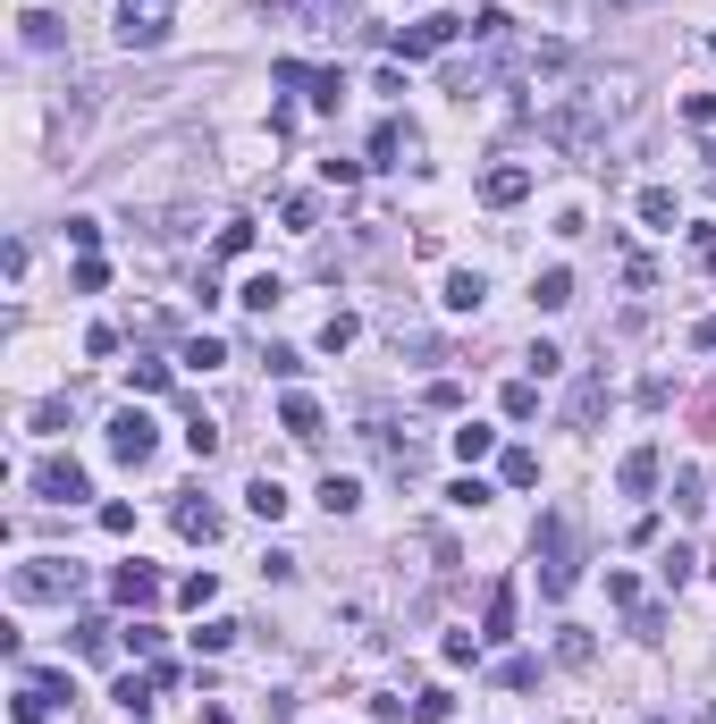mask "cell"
<instances>
[{"label": "cell", "mask_w": 716, "mask_h": 724, "mask_svg": "<svg viewBox=\"0 0 716 724\" xmlns=\"http://www.w3.org/2000/svg\"><path fill=\"white\" fill-rule=\"evenodd\" d=\"M691 346H700V354H716V312L700 320V329H691Z\"/></svg>", "instance_id": "54"}, {"label": "cell", "mask_w": 716, "mask_h": 724, "mask_svg": "<svg viewBox=\"0 0 716 724\" xmlns=\"http://www.w3.org/2000/svg\"><path fill=\"white\" fill-rule=\"evenodd\" d=\"M607 599H616L624 615H632V606H641V581H632V573H607Z\"/></svg>", "instance_id": "51"}, {"label": "cell", "mask_w": 716, "mask_h": 724, "mask_svg": "<svg viewBox=\"0 0 716 724\" xmlns=\"http://www.w3.org/2000/svg\"><path fill=\"white\" fill-rule=\"evenodd\" d=\"M9 590H17V606H67L85 590V565L76 556H26V565L9 573Z\"/></svg>", "instance_id": "2"}, {"label": "cell", "mask_w": 716, "mask_h": 724, "mask_svg": "<svg viewBox=\"0 0 716 724\" xmlns=\"http://www.w3.org/2000/svg\"><path fill=\"white\" fill-rule=\"evenodd\" d=\"M355 338H362V320H355V312H329V320H321V354H346Z\"/></svg>", "instance_id": "29"}, {"label": "cell", "mask_w": 716, "mask_h": 724, "mask_svg": "<svg viewBox=\"0 0 716 724\" xmlns=\"http://www.w3.org/2000/svg\"><path fill=\"white\" fill-rule=\"evenodd\" d=\"M119 640H127L135 658H161V624H127V631H119Z\"/></svg>", "instance_id": "48"}, {"label": "cell", "mask_w": 716, "mask_h": 724, "mask_svg": "<svg viewBox=\"0 0 716 724\" xmlns=\"http://www.w3.org/2000/svg\"><path fill=\"white\" fill-rule=\"evenodd\" d=\"M607 396H616V388H607V371H582L573 388H565V430H590V421L607 413Z\"/></svg>", "instance_id": "9"}, {"label": "cell", "mask_w": 716, "mask_h": 724, "mask_svg": "<svg viewBox=\"0 0 716 724\" xmlns=\"http://www.w3.org/2000/svg\"><path fill=\"white\" fill-rule=\"evenodd\" d=\"M481 455H497V430L464 421V430H456V464H481Z\"/></svg>", "instance_id": "28"}, {"label": "cell", "mask_w": 716, "mask_h": 724, "mask_svg": "<svg viewBox=\"0 0 716 724\" xmlns=\"http://www.w3.org/2000/svg\"><path fill=\"white\" fill-rule=\"evenodd\" d=\"M666 498H675V514H700V473L675 464V489H666Z\"/></svg>", "instance_id": "39"}, {"label": "cell", "mask_w": 716, "mask_h": 724, "mask_svg": "<svg viewBox=\"0 0 716 724\" xmlns=\"http://www.w3.org/2000/svg\"><path fill=\"white\" fill-rule=\"evenodd\" d=\"M700 160H708V169H700V186H708V194H716V144H708V152H700Z\"/></svg>", "instance_id": "55"}, {"label": "cell", "mask_w": 716, "mask_h": 724, "mask_svg": "<svg viewBox=\"0 0 716 724\" xmlns=\"http://www.w3.org/2000/svg\"><path fill=\"white\" fill-rule=\"evenodd\" d=\"M34 498L42 505H76V498H94V480H85L76 455H42V464H34Z\"/></svg>", "instance_id": "5"}, {"label": "cell", "mask_w": 716, "mask_h": 724, "mask_svg": "<svg viewBox=\"0 0 716 724\" xmlns=\"http://www.w3.org/2000/svg\"><path fill=\"white\" fill-rule=\"evenodd\" d=\"M650 724H666V716H650Z\"/></svg>", "instance_id": "56"}, {"label": "cell", "mask_w": 716, "mask_h": 724, "mask_svg": "<svg viewBox=\"0 0 716 724\" xmlns=\"http://www.w3.org/2000/svg\"><path fill=\"white\" fill-rule=\"evenodd\" d=\"M632 640H650V649H657V640H666V606H632Z\"/></svg>", "instance_id": "44"}, {"label": "cell", "mask_w": 716, "mask_h": 724, "mask_svg": "<svg viewBox=\"0 0 716 724\" xmlns=\"http://www.w3.org/2000/svg\"><path fill=\"white\" fill-rule=\"evenodd\" d=\"M186 446H195V455H220V430H211V421L195 413V421H186Z\"/></svg>", "instance_id": "53"}, {"label": "cell", "mask_w": 716, "mask_h": 724, "mask_svg": "<svg viewBox=\"0 0 716 724\" xmlns=\"http://www.w3.org/2000/svg\"><path fill=\"white\" fill-rule=\"evenodd\" d=\"M169 523H177V531L195 539V548H211V539L229 531V514H220V505H211V498H195V489L177 498V514H169Z\"/></svg>", "instance_id": "11"}, {"label": "cell", "mask_w": 716, "mask_h": 724, "mask_svg": "<svg viewBox=\"0 0 716 724\" xmlns=\"http://www.w3.org/2000/svg\"><path fill=\"white\" fill-rule=\"evenodd\" d=\"M270 76H279L287 94L321 101V110H337V101H346V76H337V68H304V60H279V68H270Z\"/></svg>", "instance_id": "7"}, {"label": "cell", "mask_w": 716, "mask_h": 724, "mask_svg": "<svg viewBox=\"0 0 716 724\" xmlns=\"http://www.w3.org/2000/svg\"><path fill=\"white\" fill-rule=\"evenodd\" d=\"M531 548H540V599H565L573 590V514H540V531H531Z\"/></svg>", "instance_id": "3"}, {"label": "cell", "mask_w": 716, "mask_h": 724, "mask_svg": "<svg viewBox=\"0 0 716 724\" xmlns=\"http://www.w3.org/2000/svg\"><path fill=\"white\" fill-rule=\"evenodd\" d=\"M279 430H287V439H321V405H312V396H304V388H295V396H279Z\"/></svg>", "instance_id": "14"}, {"label": "cell", "mask_w": 716, "mask_h": 724, "mask_svg": "<svg viewBox=\"0 0 716 724\" xmlns=\"http://www.w3.org/2000/svg\"><path fill=\"white\" fill-rule=\"evenodd\" d=\"M279 295H287V279H279V270H254V279L236 286V304H245V312H279Z\"/></svg>", "instance_id": "20"}, {"label": "cell", "mask_w": 716, "mask_h": 724, "mask_svg": "<svg viewBox=\"0 0 716 724\" xmlns=\"http://www.w3.org/2000/svg\"><path fill=\"white\" fill-rule=\"evenodd\" d=\"M287 17H304V26H321V17H346V0H287Z\"/></svg>", "instance_id": "46"}, {"label": "cell", "mask_w": 716, "mask_h": 724, "mask_svg": "<svg viewBox=\"0 0 716 724\" xmlns=\"http://www.w3.org/2000/svg\"><path fill=\"white\" fill-rule=\"evenodd\" d=\"M422 405H430V413H464V388H456V379H430Z\"/></svg>", "instance_id": "43"}, {"label": "cell", "mask_w": 716, "mask_h": 724, "mask_svg": "<svg viewBox=\"0 0 716 724\" xmlns=\"http://www.w3.org/2000/svg\"><path fill=\"white\" fill-rule=\"evenodd\" d=\"M177 26V0H119V51H161Z\"/></svg>", "instance_id": "4"}, {"label": "cell", "mask_w": 716, "mask_h": 724, "mask_svg": "<svg viewBox=\"0 0 716 724\" xmlns=\"http://www.w3.org/2000/svg\"><path fill=\"white\" fill-rule=\"evenodd\" d=\"M177 599H186V606H195V615H202V606L220 599V581H211V573H186V581H177Z\"/></svg>", "instance_id": "40"}, {"label": "cell", "mask_w": 716, "mask_h": 724, "mask_svg": "<svg viewBox=\"0 0 716 724\" xmlns=\"http://www.w3.org/2000/svg\"><path fill=\"white\" fill-rule=\"evenodd\" d=\"M456 34H464V17H422V26L388 34V51H396V60H430V51H447Z\"/></svg>", "instance_id": "8"}, {"label": "cell", "mask_w": 716, "mask_h": 724, "mask_svg": "<svg viewBox=\"0 0 716 724\" xmlns=\"http://www.w3.org/2000/svg\"><path fill=\"white\" fill-rule=\"evenodd\" d=\"M127 379L144 388V396H161V388H169V363H152V354H135V363H127Z\"/></svg>", "instance_id": "36"}, {"label": "cell", "mask_w": 716, "mask_h": 724, "mask_svg": "<svg viewBox=\"0 0 716 724\" xmlns=\"http://www.w3.org/2000/svg\"><path fill=\"white\" fill-rule=\"evenodd\" d=\"M497 683H506V691H531V683H540V658H506V665H497Z\"/></svg>", "instance_id": "42"}, {"label": "cell", "mask_w": 716, "mask_h": 724, "mask_svg": "<svg viewBox=\"0 0 716 724\" xmlns=\"http://www.w3.org/2000/svg\"><path fill=\"white\" fill-rule=\"evenodd\" d=\"M691 565H700L691 548H666V565H657V573H666V590H683V581H691Z\"/></svg>", "instance_id": "49"}, {"label": "cell", "mask_w": 716, "mask_h": 724, "mask_svg": "<svg viewBox=\"0 0 716 724\" xmlns=\"http://www.w3.org/2000/svg\"><path fill=\"white\" fill-rule=\"evenodd\" d=\"M42 716H60V699L26 674V683H17V699H9V724H42Z\"/></svg>", "instance_id": "19"}, {"label": "cell", "mask_w": 716, "mask_h": 724, "mask_svg": "<svg viewBox=\"0 0 716 724\" xmlns=\"http://www.w3.org/2000/svg\"><path fill=\"white\" fill-rule=\"evenodd\" d=\"M413 724H456V691H439V683H430V691L413 699Z\"/></svg>", "instance_id": "31"}, {"label": "cell", "mask_w": 716, "mask_h": 724, "mask_svg": "<svg viewBox=\"0 0 716 724\" xmlns=\"http://www.w3.org/2000/svg\"><path fill=\"white\" fill-rule=\"evenodd\" d=\"M67 421H76V413H67V405H60V396H51V405H34V430H42V439H60Z\"/></svg>", "instance_id": "47"}, {"label": "cell", "mask_w": 716, "mask_h": 724, "mask_svg": "<svg viewBox=\"0 0 716 724\" xmlns=\"http://www.w3.org/2000/svg\"><path fill=\"white\" fill-rule=\"evenodd\" d=\"M152 691H161L152 674H119V691H110V699H119V708H127V716L144 724V716H152Z\"/></svg>", "instance_id": "23"}, {"label": "cell", "mask_w": 716, "mask_h": 724, "mask_svg": "<svg viewBox=\"0 0 716 724\" xmlns=\"http://www.w3.org/2000/svg\"><path fill=\"white\" fill-rule=\"evenodd\" d=\"M229 640H236V624H229V615H211V624L195 631V649H202V658H220V649H229Z\"/></svg>", "instance_id": "41"}, {"label": "cell", "mask_w": 716, "mask_h": 724, "mask_svg": "<svg viewBox=\"0 0 716 724\" xmlns=\"http://www.w3.org/2000/svg\"><path fill=\"white\" fill-rule=\"evenodd\" d=\"M531 304H540V312H565V304H573V270H540V279H531Z\"/></svg>", "instance_id": "21"}, {"label": "cell", "mask_w": 716, "mask_h": 724, "mask_svg": "<svg viewBox=\"0 0 716 724\" xmlns=\"http://www.w3.org/2000/svg\"><path fill=\"white\" fill-rule=\"evenodd\" d=\"M481 640H515V581H489V606H481Z\"/></svg>", "instance_id": "15"}, {"label": "cell", "mask_w": 716, "mask_h": 724, "mask_svg": "<svg viewBox=\"0 0 716 724\" xmlns=\"http://www.w3.org/2000/svg\"><path fill=\"white\" fill-rule=\"evenodd\" d=\"M556 658H565V665H590V658H598V640H590L582 624H565V631H556Z\"/></svg>", "instance_id": "32"}, {"label": "cell", "mask_w": 716, "mask_h": 724, "mask_svg": "<svg viewBox=\"0 0 716 724\" xmlns=\"http://www.w3.org/2000/svg\"><path fill=\"white\" fill-rule=\"evenodd\" d=\"M236 253H254V220H229V228H220V261H236Z\"/></svg>", "instance_id": "45"}, {"label": "cell", "mask_w": 716, "mask_h": 724, "mask_svg": "<svg viewBox=\"0 0 716 724\" xmlns=\"http://www.w3.org/2000/svg\"><path fill=\"white\" fill-rule=\"evenodd\" d=\"M220 363H229L220 338H186V371H220Z\"/></svg>", "instance_id": "35"}, {"label": "cell", "mask_w": 716, "mask_h": 724, "mask_svg": "<svg viewBox=\"0 0 716 724\" xmlns=\"http://www.w3.org/2000/svg\"><path fill=\"white\" fill-rule=\"evenodd\" d=\"M413 152H422V135H413L405 119H380V126H371V160H380V169H396V160H413Z\"/></svg>", "instance_id": "13"}, {"label": "cell", "mask_w": 716, "mask_h": 724, "mask_svg": "<svg viewBox=\"0 0 716 724\" xmlns=\"http://www.w3.org/2000/svg\"><path fill=\"white\" fill-rule=\"evenodd\" d=\"M76 649H85V658H110V624H101V615H85V624H76Z\"/></svg>", "instance_id": "37"}, {"label": "cell", "mask_w": 716, "mask_h": 724, "mask_svg": "<svg viewBox=\"0 0 716 724\" xmlns=\"http://www.w3.org/2000/svg\"><path fill=\"white\" fill-rule=\"evenodd\" d=\"M17 42H26V51H60V42H67V17H51V9H26V17H17Z\"/></svg>", "instance_id": "17"}, {"label": "cell", "mask_w": 716, "mask_h": 724, "mask_svg": "<svg viewBox=\"0 0 716 724\" xmlns=\"http://www.w3.org/2000/svg\"><path fill=\"white\" fill-rule=\"evenodd\" d=\"M497 405H506V421H531V413H540V379H506Z\"/></svg>", "instance_id": "26"}, {"label": "cell", "mask_w": 716, "mask_h": 724, "mask_svg": "<svg viewBox=\"0 0 716 724\" xmlns=\"http://www.w3.org/2000/svg\"><path fill=\"white\" fill-rule=\"evenodd\" d=\"M616 119H632V68H607V76H590L573 94H556L540 110V144H556L565 160H590Z\"/></svg>", "instance_id": "1"}, {"label": "cell", "mask_w": 716, "mask_h": 724, "mask_svg": "<svg viewBox=\"0 0 716 724\" xmlns=\"http://www.w3.org/2000/svg\"><path fill=\"white\" fill-rule=\"evenodd\" d=\"M279 220H287L295 236H312V228H321V194H287V203H279Z\"/></svg>", "instance_id": "25"}, {"label": "cell", "mask_w": 716, "mask_h": 724, "mask_svg": "<svg viewBox=\"0 0 716 724\" xmlns=\"http://www.w3.org/2000/svg\"><path fill=\"white\" fill-rule=\"evenodd\" d=\"M616 489H624V498H650V489H657V446H632V455H624Z\"/></svg>", "instance_id": "16"}, {"label": "cell", "mask_w": 716, "mask_h": 724, "mask_svg": "<svg viewBox=\"0 0 716 724\" xmlns=\"http://www.w3.org/2000/svg\"><path fill=\"white\" fill-rule=\"evenodd\" d=\"M489 498H497V489H489V480H472V473H464L456 489H447V505H464V514H481Z\"/></svg>", "instance_id": "38"}, {"label": "cell", "mask_w": 716, "mask_h": 724, "mask_svg": "<svg viewBox=\"0 0 716 724\" xmlns=\"http://www.w3.org/2000/svg\"><path fill=\"white\" fill-rule=\"evenodd\" d=\"M85 354H94V363H101V354H119V329H110V320H94V329H85Z\"/></svg>", "instance_id": "52"}, {"label": "cell", "mask_w": 716, "mask_h": 724, "mask_svg": "<svg viewBox=\"0 0 716 724\" xmlns=\"http://www.w3.org/2000/svg\"><path fill=\"white\" fill-rule=\"evenodd\" d=\"M439 304H447V312H481L489 279H481V270H447V295H439Z\"/></svg>", "instance_id": "18"}, {"label": "cell", "mask_w": 716, "mask_h": 724, "mask_svg": "<svg viewBox=\"0 0 716 724\" xmlns=\"http://www.w3.org/2000/svg\"><path fill=\"white\" fill-rule=\"evenodd\" d=\"M67 286H76V295H101V286H110V261H101V253H76Z\"/></svg>", "instance_id": "27"}, {"label": "cell", "mask_w": 716, "mask_h": 724, "mask_svg": "<svg viewBox=\"0 0 716 724\" xmlns=\"http://www.w3.org/2000/svg\"><path fill=\"white\" fill-rule=\"evenodd\" d=\"M481 649H489L481 631H447V640H439V658H447V665H472V658H481Z\"/></svg>", "instance_id": "34"}, {"label": "cell", "mask_w": 716, "mask_h": 724, "mask_svg": "<svg viewBox=\"0 0 716 724\" xmlns=\"http://www.w3.org/2000/svg\"><path fill=\"white\" fill-rule=\"evenodd\" d=\"M321 505H329V514H355V505H362V480L329 473V480H321Z\"/></svg>", "instance_id": "30"}, {"label": "cell", "mask_w": 716, "mask_h": 724, "mask_svg": "<svg viewBox=\"0 0 716 724\" xmlns=\"http://www.w3.org/2000/svg\"><path fill=\"white\" fill-rule=\"evenodd\" d=\"M641 228H675V194L666 186H641Z\"/></svg>", "instance_id": "33"}, {"label": "cell", "mask_w": 716, "mask_h": 724, "mask_svg": "<svg viewBox=\"0 0 716 724\" xmlns=\"http://www.w3.org/2000/svg\"><path fill=\"white\" fill-rule=\"evenodd\" d=\"M497 480H506V489H540V455H531V446H506V455H497Z\"/></svg>", "instance_id": "22"}, {"label": "cell", "mask_w": 716, "mask_h": 724, "mask_svg": "<svg viewBox=\"0 0 716 724\" xmlns=\"http://www.w3.org/2000/svg\"><path fill=\"white\" fill-rule=\"evenodd\" d=\"M531 186H540V177H531L522 160H497V169L481 177V203H489V211H515V203H522Z\"/></svg>", "instance_id": "10"}, {"label": "cell", "mask_w": 716, "mask_h": 724, "mask_svg": "<svg viewBox=\"0 0 716 724\" xmlns=\"http://www.w3.org/2000/svg\"><path fill=\"white\" fill-rule=\"evenodd\" d=\"M110 599H119V606H152V599H161V573H152L144 556H135V565H119V573H110Z\"/></svg>", "instance_id": "12"}, {"label": "cell", "mask_w": 716, "mask_h": 724, "mask_svg": "<svg viewBox=\"0 0 716 724\" xmlns=\"http://www.w3.org/2000/svg\"><path fill=\"white\" fill-rule=\"evenodd\" d=\"M152 446H161V430H152V413H144V405L110 413V455H119V464H152Z\"/></svg>", "instance_id": "6"}, {"label": "cell", "mask_w": 716, "mask_h": 724, "mask_svg": "<svg viewBox=\"0 0 716 724\" xmlns=\"http://www.w3.org/2000/svg\"><path fill=\"white\" fill-rule=\"evenodd\" d=\"M245 505H254L261 523H279V514H287V505H295V498H287V489H279V480H270V473H261V480H254V489H245Z\"/></svg>", "instance_id": "24"}, {"label": "cell", "mask_w": 716, "mask_h": 724, "mask_svg": "<svg viewBox=\"0 0 716 724\" xmlns=\"http://www.w3.org/2000/svg\"><path fill=\"white\" fill-rule=\"evenodd\" d=\"M683 119L700 126V135H708V126H716V94H683Z\"/></svg>", "instance_id": "50"}]
</instances>
